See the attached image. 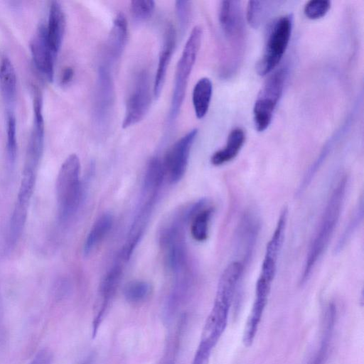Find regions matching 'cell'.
I'll return each instance as SVG.
<instances>
[{
    "mask_svg": "<svg viewBox=\"0 0 364 364\" xmlns=\"http://www.w3.org/2000/svg\"><path fill=\"white\" fill-rule=\"evenodd\" d=\"M213 92L211 80L208 77L200 78L195 85L193 90V105L196 116L202 119L206 114Z\"/></svg>",
    "mask_w": 364,
    "mask_h": 364,
    "instance_id": "cell-22",
    "label": "cell"
},
{
    "mask_svg": "<svg viewBox=\"0 0 364 364\" xmlns=\"http://www.w3.org/2000/svg\"><path fill=\"white\" fill-rule=\"evenodd\" d=\"M202 36V28L196 26L187 39L177 63L170 109L171 119H174L180 112L186 95L188 78L200 47Z\"/></svg>",
    "mask_w": 364,
    "mask_h": 364,
    "instance_id": "cell-6",
    "label": "cell"
},
{
    "mask_svg": "<svg viewBox=\"0 0 364 364\" xmlns=\"http://www.w3.org/2000/svg\"><path fill=\"white\" fill-rule=\"evenodd\" d=\"M218 20L230 50V61L225 75H232L243 58L245 46L246 31L240 1H222L219 6Z\"/></svg>",
    "mask_w": 364,
    "mask_h": 364,
    "instance_id": "cell-2",
    "label": "cell"
},
{
    "mask_svg": "<svg viewBox=\"0 0 364 364\" xmlns=\"http://www.w3.org/2000/svg\"><path fill=\"white\" fill-rule=\"evenodd\" d=\"M288 218V209L284 208L278 218L274 232L267 242L260 274L274 277L276 274L279 255L283 245Z\"/></svg>",
    "mask_w": 364,
    "mask_h": 364,
    "instance_id": "cell-12",
    "label": "cell"
},
{
    "mask_svg": "<svg viewBox=\"0 0 364 364\" xmlns=\"http://www.w3.org/2000/svg\"><path fill=\"white\" fill-rule=\"evenodd\" d=\"M51 360V353L47 349H42L36 354L29 364H50Z\"/></svg>",
    "mask_w": 364,
    "mask_h": 364,
    "instance_id": "cell-33",
    "label": "cell"
},
{
    "mask_svg": "<svg viewBox=\"0 0 364 364\" xmlns=\"http://www.w3.org/2000/svg\"><path fill=\"white\" fill-rule=\"evenodd\" d=\"M176 11L179 26L181 29H184L189 22L191 2L188 1H176Z\"/></svg>",
    "mask_w": 364,
    "mask_h": 364,
    "instance_id": "cell-32",
    "label": "cell"
},
{
    "mask_svg": "<svg viewBox=\"0 0 364 364\" xmlns=\"http://www.w3.org/2000/svg\"><path fill=\"white\" fill-rule=\"evenodd\" d=\"M122 272L121 266L119 264H116L109 269L101 281L100 284L101 305L95 321L94 331H96L97 326L100 324L109 302L115 292L121 278Z\"/></svg>",
    "mask_w": 364,
    "mask_h": 364,
    "instance_id": "cell-18",
    "label": "cell"
},
{
    "mask_svg": "<svg viewBox=\"0 0 364 364\" xmlns=\"http://www.w3.org/2000/svg\"><path fill=\"white\" fill-rule=\"evenodd\" d=\"M293 26V16H280L270 25L263 54L256 65L260 76L270 73L281 61L288 46Z\"/></svg>",
    "mask_w": 364,
    "mask_h": 364,
    "instance_id": "cell-5",
    "label": "cell"
},
{
    "mask_svg": "<svg viewBox=\"0 0 364 364\" xmlns=\"http://www.w3.org/2000/svg\"><path fill=\"white\" fill-rule=\"evenodd\" d=\"M213 213V208L207 204L200 208L193 215L191 233L198 242L205 241L208 236L209 223Z\"/></svg>",
    "mask_w": 364,
    "mask_h": 364,
    "instance_id": "cell-25",
    "label": "cell"
},
{
    "mask_svg": "<svg viewBox=\"0 0 364 364\" xmlns=\"http://www.w3.org/2000/svg\"><path fill=\"white\" fill-rule=\"evenodd\" d=\"M245 141V134L241 128L232 129L226 141V144L223 149L215 151L211 156L210 162L214 166H220L234 159Z\"/></svg>",
    "mask_w": 364,
    "mask_h": 364,
    "instance_id": "cell-19",
    "label": "cell"
},
{
    "mask_svg": "<svg viewBox=\"0 0 364 364\" xmlns=\"http://www.w3.org/2000/svg\"><path fill=\"white\" fill-rule=\"evenodd\" d=\"M128 36V27L126 16L119 13L114 21L109 34L105 50L103 65L110 68L121 57L125 48Z\"/></svg>",
    "mask_w": 364,
    "mask_h": 364,
    "instance_id": "cell-15",
    "label": "cell"
},
{
    "mask_svg": "<svg viewBox=\"0 0 364 364\" xmlns=\"http://www.w3.org/2000/svg\"><path fill=\"white\" fill-rule=\"evenodd\" d=\"M151 100L149 75L143 70L136 76L127 98L122 127L127 128L139 122L148 112Z\"/></svg>",
    "mask_w": 364,
    "mask_h": 364,
    "instance_id": "cell-8",
    "label": "cell"
},
{
    "mask_svg": "<svg viewBox=\"0 0 364 364\" xmlns=\"http://www.w3.org/2000/svg\"><path fill=\"white\" fill-rule=\"evenodd\" d=\"M287 77V68L281 67L269 75L262 87L253 107L254 123L258 132L264 131L270 124Z\"/></svg>",
    "mask_w": 364,
    "mask_h": 364,
    "instance_id": "cell-7",
    "label": "cell"
},
{
    "mask_svg": "<svg viewBox=\"0 0 364 364\" xmlns=\"http://www.w3.org/2000/svg\"><path fill=\"white\" fill-rule=\"evenodd\" d=\"M114 100V83L109 68L102 64L98 69L94 102V114L99 126H104L109 119Z\"/></svg>",
    "mask_w": 364,
    "mask_h": 364,
    "instance_id": "cell-11",
    "label": "cell"
},
{
    "mask_svg": "<svg viewBox=\"0 0 364 364\" xmlns=\"http://www.w3.org/2000/svg\"><path fill=\"white\" fill-rule=\"evenodd\" d=\"M164 163L158 158H153L148 164L143 183V191L146 194L155 196L156 190L161 185L165 176Z\"/></svg>",
    "mask_w": 364,
    "mask_h": 364,
    "instance_id": "cell-24",
    "label": "cell"
},
{
    "mask_svg": "<svg viewBox=\"0 0 364 364\" xmlns=\"http://www.w3.org/2000/svg\"><path fill=\"white\" fill-rule=\"evenodd\" d=\"M331 8V1L328 0H311L304 6L305 16L311 20L323 17Z\"/></svg>",
    "mask_w": 364,
    "mask_h": 364,
    "instance_id": "cell-30",
    "label": "cell"
},
{
    "mask_svg": "<svg viewBox=\"0 0 364 364\" xmlns=\"http://www.w3.org/2000/svg\"><path fill=\"white\" fill-rule=\"evenodd\" d=\"M259 230L257 216L251 211L245 212L240 219L235 235L236 249L243 257L245 265L251 257Z\"/></svg>",
    "mask_w": 364,
    "mask_h": 364,
    "instance_id": "cell-14",
    "label": "cell"
},
{
    "mask_svg": "<svg viewBox=\"0 0 364 364\" xmlns=\"http://www.w3.org/2000/svg\"><path fill=\"white\" fill-rule=\"evenodd\" d=\"M16 123L14 114L9 112L7 114V155L9 163L14 164L16 158Z\"/></svg>",
    "mask_w": 364,
    "mask_h": 364,
    "instance_id": "cell-29",
    "label": "cell"
},
{
    "mask_svg": "<svg viewBox=\"0 0 364 364\" xmlns=\"http://www.w3.org/2000/svg\"><path fill=\"white\" fill-rule=\"evenodd\" d=\"M30 48L37 68L51 82L54 75L56 55L51 50L46 34V26L41 25L30 42Z\"/></svg>",
    "mask_w": 364,
    "mask_h": 364,
    "instance_id": "cell-13",
    "label": "cell"
},
{
    "mask_svg": "<svg viewBox=\"0 0 364 364\" xmlns=\"http://www.w3.org/2000/svg\"><path fill=\"white\" fill-rule=\"evenodd\" d=\"M238 286L235 276L221 274L213 309L206 320L202 341L215 347L227 326L229 311Z\"/></svg>",
    "mask_w": 364,
    "mask_h": 364,
    "instance_id": "cell-4",
    "label": "cell"
},
{
    "mask_svg": "<svg viewBox=\"0 0 364 364\" xmlns=\"http://www.w3.org/2000/svg\"><path fill=\"white\" fill-rule=\"evenodd\" d=\"M33 125L29 138L23 169L37 171L44 144L43 100L39 90H35L33 98Z\"/></svg>",
    "mask_w": 364,
    "mask_h": 364,
    "instance_id": "cell-9",
    "label": "cell"
},
{
    "mask_svg": "<svg viewBox=\"0 0 364 364\" xmlns=\"http://www.w3.org/2000/svg\"><path fill=\"white\" fill-rule=\"evenodd\" d=\"M113 224V218L109 213L102 215L92 225L85 239L83 252L88 255L105 238Z\"/></svg>",
    "mask_w": 364,
    "mask_h": 364,
    "instance_id": "cell-21",
    "label": "cell"
},
{
    "mask_svg": "<svg viewBox=\"0 0 364 364\" xmlns=\"http://www.w3.org/2000/svg\"><path fill=\"white\" fill-rule=\"evenodd\" d=\"M363 219V199L360 198L351 214L334 248L335 253L341 252L357 230Z\"/></svg>",
    "mask_w": 364,
    "mask_h": 364,
    "instance_id": "cell-26",
    "label": "cell"
},
{
    "mask_svg": "<svg viewBox=\"0 0 364 364\" xmlns=\"http://www.w3.org/2000/svg\"><path fill=\"white\" fill-rule=\"evenodd\" d=\"M65 29V16L58 1H52L50 9L46 34L48 44L57 55L64 36Z\"/></svg>",
    "mask_w": 364,
    "mask_h": 364,
    "instance_id": "cell-17",
    "label": "cell"
},
{
    "mask_svg": "<svg viewBox=\"0 0 364 364\" xmlns=\"http://www.w3.org/2000/svg\"><path fill=\"white\" fill-rule=\"evenodd\" d=\"M0 90L6 101L12 102L16 93V75L11 60L4 57L0 62Z\"/></svg>",
    "mask_w": 364,
    "mask_h": 364,
    "instance_id": "cell-23",
    "label": "cell"
},
{
    "mask_svg": "<svg viewBox=\"0 0 364 364\" xmlns=\"http://www.w3.org/2000/svg\"><path fill=\"white\" fill-rule=\"evenodd\" d=\"M151 285L149 282L141 280L133 281L124 288V297L131 303H139L144 301L151 293Z\"/></svg>",
    "mask_w": 364,
    "mask_h": 364,
    "instance_id": "cell-28",
    "label": "cell"
},
{
    "mask_svg": "<svg viewBox=\"0 0 364 364\" xmlns=\"http://www.w3.org/2000/svg\"><path fill=\"white\" fill-rule=\"evenodd\" d=\"M197 134V129L191 130L178 139L168 151L164 165L165 173L172 183L178 182L183 176Z\"/></svg>",
    "mask_w": 364,
    "mask_h": 364,
    "instance_id": "cell-10",
    "label": "cell"
},
{
    "mask_svg": "<svg viewBox=\"0 0 364 364\" xmlns=\"http://www.w3.org/2000/svg\"><path fill=\"white\" fill-rule=\"evenodd\" d=\"M155 3L152 0H133L130 8L133 18L144 21L149 18L154 12Z\"/></svg>",
    "mask_w": 364,
    "mask_h": 364,
    "instance_id": "cell-31",
    "label": "cell"
},
{
    "mask_svg": "<svg viewBox=\"0 0 364 364\" xmlns=\"http://www.w3.org/2000/svg\"><path fill=\"white\" fill-rule=\"evenodd\" d=\"M274 3L267 1H249L246 9L247 23L252 28H257L265 19Z\"/></svg>",
    "mask_w": 364,
    "mask_h": 364,
    "instance_id": "cell-27",
    "label": "cell"
},
{
    "mask_svg": "<svg viewBox=\"0 0 364 364\" xmlns=\"http://www.w3.org/2000/svg\"><path fill=\"white\" fill-rule=\"evenodd\" d=\"M73 75L74 71L71 67L68 66L65 68L61 75L60 84L67 85L72 80Z\"/></svg>",
    "mask_w": 364,
    "mask_h": 364,
    "instance_id": "cell-34",
    "label": "cell"
},
{
    "mask_svg": "<svg viewBox=\"0 0 364 364\" xmlns=\"http://www.w3.org/2000/svg\"><path fill=\"white\" fill-rule=\"evenodd\" d=\"M336 316V308L333 304H329L326 309L323 318V329L319 349L311 358L309 364H323L327 355L330 342L333 331Z\"/></svg>",
    "mask_w": 364,
    "mask_h": 364,
    "instance_id": "cell-20",
    "label": "cell"
},
{
    "mask_svg": "<svg viewBox=\"0 0 364 364\" xmlns=\"http://www.w3.org/2000/svg\"><path fill=\"white\" fill-rule=\"evenodd\" d=\"M348 183V177L346 175L342 176L328 198L306 257L299 281L301 285L309 280L313 269L328 245L341 214Z\"/></svg>",
    "mask_w": 364,
    "mask_h": 364,
    "instance_id": "cell-1",
    "label": "cell"
},
{
    "mask_svg": "<svg viewBox=\"0 0 364 364\" xmlns=\"http://www.w3.org/2000/svg\"><path fill=\"white\" fill-rule=\"evenodd\" d=\"M80 173V159L76 154H70L63 163L56 181L58 218L61 222L68 221L79 207L82 196Z\"/></svg>",
    "mask_w": 364,
    "mask_h": 364,
    "instance_id": "cell-3",
    "label": "cell"
},
{
    "mask_svg": "<svg viewBox=\"0 0 364 364\" xmlns=\"http://www.w3.org/2000/svg\"><path fill=\"white\" fill-rule=\"evenodd\" d=\"M176 32L172 26H168L164 33V43L159 53L157 70L154 78L153 93L156 98L160 95L167 68L174 50Z\"/></svg>",
    "mask_w": 364,
    "mask_h": 364,
    "instance_id": "cell-16",
    "label": "cell"
}]
</instances>
